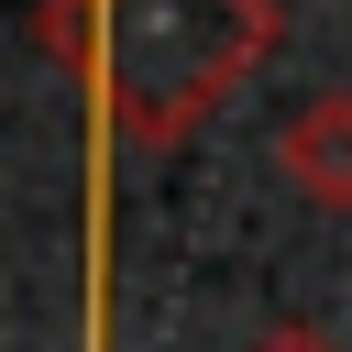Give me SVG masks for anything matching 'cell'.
Here are the masks:
<instances>
[{"mask_svg": "<svg viewBox=\"0 0 352 352\" xmlns=\"http://www.w3.org/2000/svg\"><path fill=\"white\" fill-rule=\"evenodd\" d=\"M264 44L253 0H99V143L110 121H132V143H176Z\"/></svg>", "mask_w": 352, "mask_h": 352, "instance_id": "6da1fadb", "label": "cell"}, {"mask_svg": "<svg viewBox=\"0 0 352 352\" xmlns=\"http://www.w3.org/2000/svg\"><path fill=\"white\" fill-rule=\"evenodd\" d=\"M275 176H286V198L319 209V220L352 209V88H319V99H297V110L275 121Z\"/></svg>", "mask_w": 352, "mask_h": 352, "instance_id": "7a4b0ae2", "label": "cell"}, {"mask_svg": "<svg viewBox=\"0 0 352 352\" xmlns=\"http://www.w3.org/2000/svg\"><path fill=\"white\" fill-rule=\"evenodd\" d=\"M253 11H275V0H253Z\"/></svg>", "mask_w": 352, "mask_h": 352, "instance_id": "3957f363", "label": "cell"}]
</instances>
